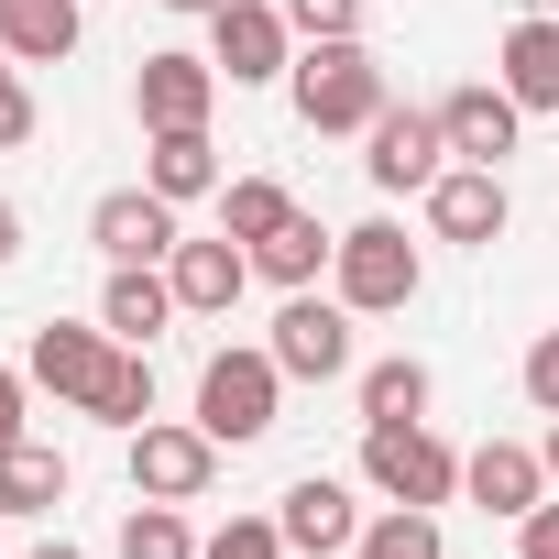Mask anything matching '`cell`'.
<instances>
[{
    "instance_id": "obj_1",
    "label": "cell",
    "mask_w": 559,
    "mask_h": 559,
    "mask_svg": "<svg viewBox=\"0 0 559 559\" xmlns=\"http://www.w3.org/2000/svg\"><path fill=\"white\" fill-rule=\"evenodd\" d=\"M286 99H297L308 132H373V121L395 110V88H384V67H373L362 34H352V45H308V56L286 67Z\"/></svg>"
},
{
    "instance_id": "obj_2",
    "label": "cell",
    "mask_w": 559,
    "mask_h": 559,
    "mask_svg": "<svg viewBox=\"0 0 559 559\" xmlns=\"http://www.w3.org/2000/svg\"><path fill=\"white\" fill-rule=\"evenodd\" d=\"M274 406H286V362H274L263 341L198 362V428H209L219 450H252V439L274 428Z\"/></svg>"
},
{
    "instance_id": "obj_3",
    "label": "cell",
    "mask_w": 559,
    "mask_h": 559,
    "mask_svg": "<svg viewBox=\"0 0 559 559\" xmlns=\"http://www.w3.org/2000/svg\"><path fill=\"white\" fill-rule=\"evenodd\" d=\"M417 286H428V263H417V241H406L395 219H362V230H341L330 297H341L352 319H395V308H417Z\"/></svg>"
},
{
    "instance_id": "obj_4",
    "label": "cell",
    "mask_w": 559,
    "mask_h": 559,
    "mask_svg": "<svg viewBox=\"0 0 559 559\" xmlns=\"http://www.w3.org/2000/svg\"><path fill=\"white\" fill-rule=\"evenodd\" d=\"M362 483H373L384 504H428V515H439V504L461 493V450H450L428 417H417V428H362Z\"/></svg>"
},
{
    "instance_id": "obj_5",
    "label": "cell",
    "mask_w": 559,
    "mask_h": 559,
    "mask_svg": "<svg viewBox=\"0 0 559 559\" xmlns=\"http://www.w3.org/2000/svg\"><path fill=\"white\" fill-rule=\"evenodd\" d=\"M209 67L230 88H274L297 67V23H286V0H230V12H209Z\"/></svg>"
},
{
    "instance_id": "obj_6",
    "label": "cell",
    "mask_w": 559,
    "mask_h": 559,
    "mask_svg": "<svg viewBox=\"0 0 559 559\" xmlns=\"http://www.w3.org/2000/svg\"><path fill=\"white\" fill-rule=\"evenodd\" d=\"M209 483H219V439H209L198 417H143V428H132V493L198 504Z\"/></svg>"
},
{
    "instance_id": "obj_7",
    "label": "cell",
    "mask_w": 559,
    "mask_h": 559,
    "mask_svg": "<svg viewBox=\"0 0 559 559\" xmlns=\"http://www.w3.org/2000/svg\"><path fill=\"white\" fill-rule=\"evenodd\" d=\"M263 352L286 362V384H341V373H352V308L319 297V286H297L286 308H274V341H263Z\"/></svg>"
},
{
    "instance_id": "obj_8",
    "label": "cell",
    "mask_w": 559,
    "mask_h": 559,
    "mask_svg": "<svg viewBox=\"0 0 559 559\" xmlns=\"http://www.w3.org/2000/svg\"><path fill=\"white\" fill-rule=\"evenodd\" d=\"M362 143H373L362 176H373L384 198H428V187L450 176V132H439V110H384Z\"/></svg>"
},
{
    "instance_id": "obj_9",
    "label": "cell",
    "mask_w": 559,
    "mask_h": 559,
    "mask_svg": "<svg viewBox=\"0 0 559 559\" xmlns=\"http://www.w3.org/2000/svg\"><path fill=\"white\" fill-rule=\"evenodd\" d=\"M274 526H286V548H308V559H352L373 515L352 504V483H341V472H308V483H286V504H274Z\"/></svg>"
},
{
    "instance_id": "obj_10",
    "label": "cell",
    "mask_w": 559,
    "mask_h": 559,
    "mask_svg": "<svg viewBox=\"0 0 559 559\" xmlns=\"http://www.w3.org/2000/svg\"><path fill=\"white\" fill-rule=\"evenodd\" d=\"M219 67L209 56H143V78H132V110H143V132H209V110H219Z\"/></svg>"
},
{
    "instance_id": "obj_11",
    "label": "cell",
    "mask_w": 559,
    "mask_h": 559,
    "mask_svg": "<svg viewBox=\"0 0 559 559\" xmlns=\"http://www.w3.org/2000/svg\"><path fill=\"white\" fill-rule=\"evenodd\" d=\"M439 132H450V165H504V154H515V132H526V110H515V88H504V78H472V88H450V99H439Z\"/></svg>"
},
{
    "instance_id": "obj_12",
    "label": "cell",
    "mask_w": 559,
    "mask_h": 559,
    "mask_svg": "<svg viewBox=\"0 0 559 559\" xmlns=\"http://www.w3.org/2000/svg\"><path fill=\"white\" fill-rule=\"evenodd\" d=\"M504 219H515V198H504V165H450V176L428 187V230H439V241H472V252H493V241H504Z\"/></svg>"
},
{
    "instance_id": "obj_13",
    "label": "cell",
    "mask_w": 559,
    "mask_h": 559,
    "mask_svg": "<svg viewBox=\"0 0 559 559\" xmlns=\"http://www.w3.org/2000/svg\"><path fill=\"white\" fill-rule=\"evenodd\" d=\"M110 362H121V341H110L99 319H88V330H78V319H45V330H34V352H23V373H34L45 395H67V406H88Z\"/></svg>"
},
{
    "instance_id": "obj_14",
    "label": "cell",
    "mask_w": 559,
    "mask_h": 559,
    "mask_svg": "<svg viewBox=\"0 0 559 559\" xmlns=\"http://www.w3.org/2000/svg\"><path fill=\"white\" fill-rule=\"evenodd\" d=\"M88 241H99L110 263H165L187 230H176V198H154V187H110V198L88 209Z\"/></svg>"
},
{
    "instance_id": "obj_15",
    "label": "cell",
    "mask_w": 559,
    "mask_h": 559,
    "mask_svg": "<svg viewBox=\"0 0 559 559\" xmlns=\"http://www.w3.org/2000/svg\"><path fill=\"white\" fill-rule=\"evenodd\" d=\"M176 319H187V308H176V274H165V263H110V286H99V330H110V341L154 352Z\"/></svg>"
},
{
    "instance_id": "obj_16",
    "label": "cell",
    "mask_w": 559,
    "mask_h": 559,
    "mask_svg": "<svg viewBox=\"0 0 559 559\" xmlns=\"http://www.w3.org/2000/svg\"><path fill=\"white\" fill-rule=\"evenodd\" d=\"M165 274H176V308H187V319H230V308H241V286H252V252L219 230V241H176V252H165Z\"/></svg>"
},
{
    "instance_id": "obj_17",
    "label": "cell",
    "mask_w": 559,
    "mask_h": 559,
    "mask_svg": "<svg viewBox=\"0 0 559 559\" xmlns=\"http://www.w3.org/2000/svg\"><path fill=\"white\" fill-rule=\"evenodd\" d=\"M461 493L483 515H526V504H548V461L526 439H483V450H461Z\"/></svg>"
},
{
    "instance_id": "obj_18",
    "label": "cell",
    "mask_w": 559,
    "mask_h": 559,
    "mask_svg": "<svg viewBox=\"0 0 559 559\" xmlns=\"http://www.w3.org/2000/svg\"><path fill=\"white\" fill-rule=\"evenodd\" d=\"M493 78L515 88V110L537 121V110H559V12H526L504 45H493Z\"/></svg>"
},
{
    "instance_id": "obj_19",
    "label": "cell",
    "mask_w": 559,
    "mask_h": 559,
    "mask_svg": "<svg viewBox=\"0 0 559 559\" xmlns=\"http://www.w3.org/2000/svg\"><path fill=\"white\" fill-rule=\"evenodd\" d=\"M78 23H88V0H0V56L67 67L78 56Z\"/></svg>"
},
{
    "instance_id": "obj_20",
    "label": "cell",
    "mask_w": 559,
    "mask_h": 559,
    "mask_svg": "<svg viewBox=\"0 0 559 559\" xmlns=\"http://www.w3.org/2000/svg\"><path fill=\"white\" fill-rule=\"evenodd\" d=\"M143 187L187 209V198H219L230 176H219V143L209 132H143Z\"/></svg>"
},
{
    "instance_id": "obj_21",
    "label": "cell",
    "mask_w": 559,
    "mask_h": 559,
    "mask_svg": "<svg viewBox=\"0 0 559 559\" xmlns=\"http://www.w3.org/2000/svg\"><path fill=\"white\" fill-rule=\"evenodd\" d=\"M352 395H362V428H417L439 384H428V362H417V352H384V362H362V373H352Z\"/></svg>"
},
{
    "instance_id": "obj_22",
    "label": "cell",
    "mask_w": 559,
    "mask_h": 559,
    "mask_svg": "<svg viewBox=\"0 0 559 559\" xmlns=\"http://www.w3.org/2000/svg\"><path fill=\"white\" fill-rule=\"evenodd\" d=\"M330 263H341V230H319L308 209L274 230V241H252V274H263V286H286V297H297V286H319Z\"/></svg>"
},
{
    "instance_id": "obj_23",
    "label": "cell",
    "mask_w": 559,
    "mask_h": 559,
    "mask_svg": "<svg viewBox=\"0 0 559 559\" xmlns=\"http://www.w3.org/2000/svg\"><path fill=\"white\" fill-rule=\"evenodd\" d=\"M56 504H67V450H45V439H23L12 461H0V515L23 526V515H56Z\"/></svg>"
},
{
    "instance_id": "obj_24",
    "label": "cell",
    "mask_w": 559,
    "mask_h": 559,
    "mask_svg": "<svg viewBox=\"0 0 559 559\" xmlns=\"http://www.w3.org/2000/svg\"><path fill=\"white\" fill-rule=\"evenodd\" d=\"M78 417H99V428H121V439H132V428L154 417V352H132V341H121V362L99 373V395H88Z\"/></svg>"
},
{
    "instance_id": "obj_25",
    "label": "cell",
    "mask_w": 559,
    "mask_h": 559,
    "mask_svg": "<svg viewBox=\"0 0 559 559\" xmlns=\"http://www.w3.org/2000/svg\"><path fill=\"white\" fill-rule=\"evenodd\" d=\"M286 219H297V198L274 187V176H230V187H219V230H230L241 252H252V241H274Z\"/></svg>"
},
{
    "instance_id": "obj_26",
    "label": "cell",
    "mask_w": 559,
    "mask_h": 559,
    "mask_svg": "<svg viewBox=\"0 0 559 559\" xmlns=\"http://www.w3.org/2000/svg\"><path fill=\"white\" fill-rule=\"evenodd\" d=\"M352 559H450V537H439V515L428 504H384L373 526H362V548Z\"/></svg>"
},
{
    "instance_id": "obj_27",
    "label": "cell",
    "mask_w": 559,
    "mask_h": 559,
    "mask_svg": "<svg viewBox=\"0 0 559 559\" xmlns=\"http://www.w3.org/2000/svg\"><path fill=\"white\" fill-rule=\"evenodd\" d=\"M121 559H198V526H187V504H132L121 515Z\"/></svg>"
},
{
    "instance_id": "obj_28",
    "label": "cell",
    "mask_w": 559,
    "mask_h": 559,
    "mask_svg": "<svg viewBox=\"0 0 559 559\" xmlns=\"http://www.w3.org/2000/svg\"><path fill=\"white\" fill-rule=\"evenodd\" d=\"M198 559H286V526L274 515H230L219 537H198Z\"/></svg>"
},
{
    "instance_id": "obj_29",
    "label": "cell",
    "mask_w": 559,
    "mask_h": 559,
    "mask_svg": "<svg viewBox=\"0 0 559 559\" xmlns=\"http://www.w3.org/2000/svg\"><path fill=\"white\" fill-rule=\"evenodd\" d=\"M286 23H297V45H352L362 0H286Z\"/></svg>"
},
{
    "instance_id": "obj_30",
    "label": "cell",
    "mask_w": 559,
    "mask_h": 559,
    "mask_svg": "<svg viewBox=\"0 0 559 559\" xmlns=\"http://www.w3.org/2000/svg\"><path fill=\"white\" fill-rule=\"evenodd\" d=\"M34 121H45V110H34V88H23V56H0V154H23Z\"/></svg>"
},
{
    "instance_id": "obj_31",
    "label": "cell",
    "mask_w": 559,
    "mask_h": 559,
    "mask_svg": "<svg viewBox=\"0 0 559 559\" xmlns=\"http://www.w3.org/2000/svg\"><path fill=\"white\" fill-rule=\"evenodd\" d=\"M526 406H537V417H559V330H537V341H526Z\"/></svg>"
},
{
    "instance_id": "obj_32",
    "label": "cell",
    "mask_w": 559,
    "mask_h": 559,
    "mask_svg": "<svg viewBox=\"0 0 559 559\" xmlns=\"http://www.w3.org/2000/svg\"><path fill=\"white\" fill-rule=\"evenodd\" d=\"M23 395H34V373H12V362H0V461L34 439V428H23Z\"/></svg>"
},
{
    "instance_id": "obj_33",
    "label": "cell",
    "mask_w": 559,
    "mask_h": 559,
    "mask_svg": "<svg viewBox=\"0 0 559 559\" xmlns=\"http://www.w3.org/2000/svg\"><path fill=\"white\" fill-rule=\"evenodd\" d=\"M515 559H559V504H526L515 515Z\"/></svg>"
},
{
    "instance_id": "obj_34",
    "label": "cell",
    "mask_w": 559,
    "mask_h": 559,
    "mask_svg": "<svg viewBox=\"0 0 559 559\" xmlns=\"http://www.w3.org/2000/svg\"><path fill=\"white\" fill-rule=\"evenodd\" d=\"M12 252H23V209H12V198H0V263H12Z\"/></svg>"
},
{
    "instance_id": "obj_35",
    "label": "cell",
    "mask_w": 559,
    "mask_h": 559,
    "mask_svg": "<svg viewBox=\"0 0 559 559\" xmlns=\"http://www.w3.org/2000/svg\"><path fill=\"white\" fill-rule=\"evenodd\" d=\"M165 12H187V23H209V12H230V0H165Z\"/></svg>"
},
{
    "instance_id": "obj_36",
    "label": "cell",
    "mask_w": 559,
    "mask_h": 559,
    "mask_svg": "<svg viewBox=\"0 0 559 559\" xmlns=\"http://www.w3.org/2000/svg\"><path fill=\"white\" fill-rule=\"evenodd\" d=\"M23 559H88V548H67V537H45V548H23Z\"/></svg>"
},
{
    "instance_id": "obj_37",
    "label": "cell",
    "mask_w": 559,
    "mask_h": 559,
    "mask_svg": "<svg viewBox=\"0 0 559 559\" xmlns=\"http://www.w3.org/2000/svg\"><path fill=\"white\" fill-rule=\"evenodd\" d=\"M537 461H548V483H559V417H548V450H537Z\"/></svg>"
},
{
    "instance_id": "obj_38",
    "label": "cell",
    "mask_w": 559,
    "mask_h": 559,
    "mask_svg": "<svg viewBox=\"0 0 559 559\" xmlns=\"http://www.w3.org/2000/svg\"><path fill=\"white\" fill-rule=\"evenodd\" d=\"M537 12H559V0H537Z\"/></svg>"
},
{
    "instance_id": "obj_39",
    "label": "cell",
    "mask_w": 559,
    "mask_h": 559,
    "mask_svg": "<svg viewBox=\"0 0 559 559\" xmlns=\"http://www.w3.org/2000/svg\"><path fill=\"white\" fill-rule=\"evenodd\" d=\"M0 526H12V515H0Z\"/></svg>"
}]
</instances>
